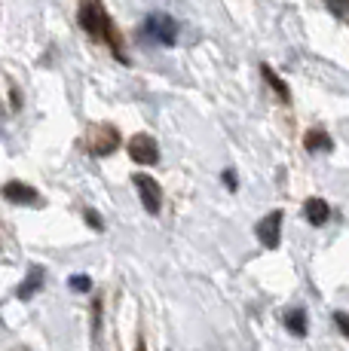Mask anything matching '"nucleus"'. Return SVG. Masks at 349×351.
Returning a JSON list of instances; mask_svg holds the SVG:
<instances>
[{"instance_id":"11","label":"nucleus","mask_w":349,"mask_h":351,"mask_svg":"<svg viewBox=\"0 0 349 351\" xmlns=\"http://www.w3.org/2000/svg\"><path fill=\"white\" fill-rule=\"evenodd\" d=\"M304 147H306L310 153H331L334 141L328 138L322 128H310V132H306V138H304Z\"/></svg>"},{"instance_id":"10","label":"nucleus","mask_w":349,"mask_h":351,"mask_svg":"<svg viewBox=\"0 0 349 351\" xmlns=\"http://www.w3.org/2000/svg\"><path fill=\"white\" fill-rule=\"evenodd\" d=\"M260 73H264V80H267V83H270V89L276 92V98H279V101H285V104H291V89H288V83H285V80H282L279 73L270 67V64H260Z\"/></svg>"},{"instance_id":"6","label":"nucleus","mask_w":349,"mask_h":351,"mask_svg":"<svg viewBox=\"0 0 349 351\" xmlns=\"http://www.w3.org/2000/svg\"><path fill=\"white\" fill-rule=\"evenodd\" d=\"M282 217H285L282 211H270L258 223V229H254V232H258V239H260V245L270 247V251H276L279 241H282Z\"/></svg>"},{"instance_id":"16","label":"nucleus","mask_w":349,"mask_h":351,"mask_svg":"<svg viewBox=\"0 0 349 351\" xmlns=\"http://www.w3.org/2000/svg\"><path fill=\"white\" fill-rule=\"evenodd\" d=\"M83 217H86V223H89L92 229H104V220L98 217L95 211H83Z\"/></svg>"},{"instance_id":"3","label":"nucleus","mask_w":349,"mask_h":351,"mask_svg":"<svg viewBox=\"0 0 349 351\" xmlns=\"http://www.w3.org/2000/svg\"><path fill=\"white\" fill-rule=\"evenodd\" d=\"M141 31H144L147 40H153L159 46H172L178 40V22H174L169 12H150L144 19V28Z\"/></svg>"},{"instance_id":"8","label":"nucleus","mask_w":349,"mask_h":351,"mask_svg":"<svg viewBox=\"0 0 349 351\" xmlns=\"http://www.w3.org/2000/svg\"><path fill=\"white\" fill-rule=\"evenodd\" d=\"M43 278H46V269H43V266H34L28 275H25V281H22V285H19L16 296H19V300H22V302H28L31 296H34L37 290L43 287Z\"/></svg>"},{"instance_id":"13","label":"nucleus","mask_w":349,"mask_h":351,"mask_svg":"<svg viewBox=\"0 0 349 351\" xmlns=\"http://www.w3.org/2000/svg\"><path fill=\"white\" fill-rule=\"evenodd\" d=\"M322 3L328 6V12L337 19H346L349 16V0H322Z\"/></svg>"},{"instance_id":"1","label":"nucleus","mask_w":349,"mask_h":351,"mask_svg":"<svg viewBox=\"0 0 349 351\" xmlns=\"http://www.w3.org/2000/svg\"><path fill=\"white\" fill-rule=\"evenodd\" d=\"M77 22H80V28L89 34L92 40H98V43H107V46H111V52L120 58V62L129 64V58H126V52H123V37H120L113 19L107 16V10L102 6V0H80Z\"/></svg>"},{"instance_id":"17","label":"nucleus","mask_w":349,"mask_h":351,"mask_svg":"<svg viewBox=\"0 0 349 351\" xmlns=\"http://www.w3.org/2000/svg\"><path fill=\"white\" fill-rule=\"evenodd\" d=\"M224 184L230 186V190H236V174H233V171H224Z\"/></svg>"},{"instance_id":"4","label":"nucleus","mask_w":349,"mask_h":351,"mask_svg":"<svg viewBox=\"0 0 349 351\" xmlns=\"http://www.w3.org/2000/svg\"><path fill=\"white\" fill-rule=\"evenodd\" d=\"M135 190L141 195V205H144L147 214H159V208H163V190H159V184L153 178H147V174H135Z\"/></svg>"},{"instance_id":"14","label":"nucleus","mask_w":349,"mask_h":351,"mask_svg":"<svg viewBox=\"0 0 349 351\" xmlns=\"http://www.w3.org/2000/svg\"><path fill=\"white\" fill-rule=\"evenodd\" d=\"M71 290H77V293H86V290H92V278L89 275H71Z\"/></svg>"},{"instance_id":"5","label":"nucleus","mask_w":349,"mask_h":351,"mask_svg":"<svg viewBox=\"0 0 349 351\" xmlns=\"http://www.w3.org/2000/svg\"><path fill=\"white\" fill-rule=\"evenodd\" d=\"M129 156H132V162H138V165H157L159 147L150 134H135V138L129 141Z\"/></svg>"},{"instance_id":"12","label":"nucleus","mask_w":349,"mask_h":351,"mask_svg":"<svg viewBox=\"0 0 349 351\" xmlns=\"http://www.w3.org/2000/svg\"><path fill=\"white\" fill-rule=\"evenodd\" d=\"M285 324L294 336H304L306 333V312L304 308H291V312L285 315Z\"/></svg>"},{"instance_id":"9","label":"nucleus","mask_w":349,"mask_h":351,"mask_svg":"<svg viewBox=\"0 0 349 351\" xmlns=\"http://www.w3.org/2000/svg\"><path fill=\"white\" fill-rule=\"evenodd\" d=\"M304 214H306V220H310L313 226H325L328 217H331V208H328L325 199H310L304 205Z\"/></svg>"},{"instance_id":"2","label":"nucleus","mask_w":349,"mask_h":351,"mask_svg":"<svg viewBox=\"0 0 349 351\" xmlns=\"http://www.w3.org/2000/svg\"><path fill=\"white\" fill-rule=\"evenodd\" d=\"M83 147L92 153V156H111V153L120 147V132L107 123H98L86 132Z\"/></svg>"},{"instance_id":"7","label":"nucleus","mask_w":349,"mask_h":351,"mask_svg":"<svg viewBox=\"0 0 349 351\" xmlns=\"http://www.w3.org/2000/svg\"><path fill=\"white\" fill-rule=\"evenodd\" d=\"M6 202H12V205H40V195L34 186L22 184V180H10V184H3V190H0Z\"/></svg>"},{"instance_id":"18","label":"nucleus","mask_w":349,"mask_h":351,"mask_svg":"<svg viewBox=\"0 0 349 351\" xmlns=\"http://www.w3.org/2000/svg\"><path fill=\"white\" fill-rule=\"evenodd\" d=\"M138 351H147V348H144V339H138Z\"/></svg>"},{"instance_id":"15","label":"nucleus","mask_w":349,"mask_h":351,"mask_svg":"<svg viewBox=\"0 0 349 351\" xmlns=\"http://www.w3.org/2000/svg\"><path fill=\"white\" fill-rule=\"evenodd\" d=\"M334 321H337L340 333H344L346 339H349V315H346V312H337V315H334Z\"/></svg>"}]
</instances>
